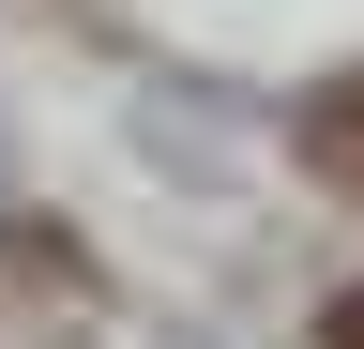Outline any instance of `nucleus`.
I'll list each match as a JSON object with an SVG mask.
<instances>
[{
    "label": "nucleus",
    "instance_id": "nucleus-2",
    "mask_svg": "<svg viewBox=\"0 0 364 349\" xmlns=\"http://www.w3.org/2000/svg\"><path fill=\"white\" fill-rule=\"evenodd\" d=\"M318 349H364V289H334V304H318Z\"/></svg>",
    "mask_w": 364,
    "mask_h": 349
},
{
    "label": "nucleus",
    "instance_id": "nucleus-1",
    "mask_svg": "<svg viewBox=\"0 0 364 349\" xmlns=\"http://www.w3.org/2000/svg\"><path fill=\"white\" fill-rule=\"evenodd\" d=\"M304 167H318L334 198H364V61H349V76H318V92H304Z\"/></svg>",
    "mask_w": 364,
    "mask_h": 349
}]
</instances>
